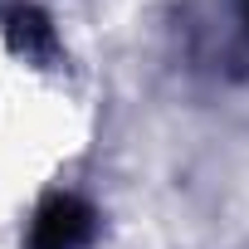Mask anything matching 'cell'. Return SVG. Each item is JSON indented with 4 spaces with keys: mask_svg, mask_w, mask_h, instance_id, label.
<instances>
[{
    "mask_svg": "<svg viewBox=\"0 0 249 249\" xmlns=\"http://www.w3.org/2000/svg\"><path fill=\"white\" fill-rule=\"evenodd\" d=\"M0 35H5V49L35 69H64V44L54 35V20L35 5V0H10L0 10Z\"/></svg>",
    "mask_w": 249,
    "mask_h": 249,
    "instance_id": "cell-2",
    "label": "cell"
},
{
    "mask_svg": "<svg viewBox=\"0 0 249 249\" xmlns=\"http://www.w3.org/2000/svg\"><path fill=\"white\" fill-rule=\"evenodd\" d=\"M239 5V20H244V35H249V0H234Z\"/></svg>",
    "mask_w": 249,
    "mask_h": 249,
    "instance_id": "cell-3",
    "label": "cell"
},
{
    "mask_svg": "<svg viewBox=\"0 0 249 249\" xmlns=\"http://www.w3.org/2000/svg\"><path fill=\"white\" fill-rule=\"evenodd\" d=\"M98 239V210L73 191H49L25 230L20 249H88Z\"/></svg>",
    "mask_w": 249,
    "mask_h": 249,
    "instance_id": "cell-1",
    "label": "cell"
}]
</instances>
